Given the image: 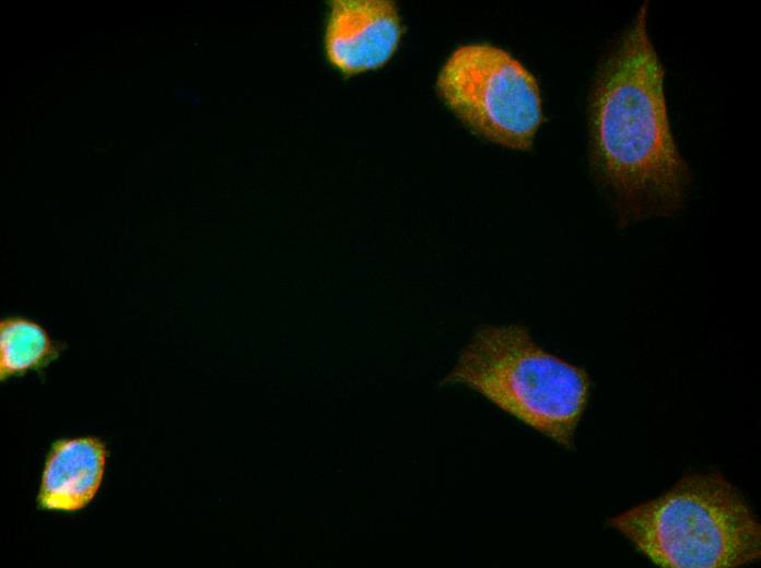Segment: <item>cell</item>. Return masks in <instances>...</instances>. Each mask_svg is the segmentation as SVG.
<instances>
[{"mask_svg": "<svg viewBox=\"0 0 761 568\" xmlns=\"http://www.w3.org/2000/svg\"><path fill=\"white\" fill-rule=\"evenodd\" d=\"M402 26L395 2L332 0L324 48L328 62L344 75L383 67L400 42Z\"/></svg>", "mask_w": 761, "mask_h": 568, "instance_id": "cell-5", "label": "cell"}, {"mask_svg": "<svg viewBox=\"0 0 761 568\" xmlns=\"http://www.w3.org/2000/svg\"><path fill=\"white\" fill-rule=\"evenodd\" d=\"M436 91L476 134L511 150L532 147L543 121L540 86L506 50L487 44L457 48L440 71Z\"/></svg>", "mask_w": 761, "mask_h": 568, "instance_id": "cell-4", "label": "cell"}, {"mask_svg": "<svg viewBox=\"0 0 761 568\" xmlns=\"http://www.w3.org/2000/svg\"><path fill=\"white\" fill-rule=\"evenodd\" d=\"M107 449L95 437L55 441L47 454L38 489L42 509L75 512L95 498L105 473Z\"/></svg>", "mask_w": 761, "mask_h": 568, "instance_id": "cell-6", "label": "cell"}, {"mask_svg": "<svg viewBox=\"0 0 761 568\" xmlns=\"http://www.w3.org/2000/svg\"><path fill=\"white\" fill-rule=\"evenodd\" d=\"M66 344L50 336L36 320L19 313L0 320V380L40 374L59 358Z\"/></svg>", "mask_w": 761, "mask_h": 568, "instance_id": "cell-7", "label": "cell"}, {"mask_svg": "<svg viewBox=\"0 0 761 568\" xmlns=\"http://www.w3.org/2000/svg\"><path fill=\"white\" fill-rule=\"evenodd\" d=\"M648 8L644 1L608 46L587 100L590 174L621 227L679 212L691 181L671 128Z\"/></svg>", "mask_w": 761, "mask_h": 568, "instance_id": "cell-1", "label": "cell"}, {"mask_svg": "<svg viewBox=\"0 0 761 568\" xmlns=\"http://www.w3.org/2000/svg\"><path fill=\"white\" fill-rule=\"evenodd\" d=\"M440 384L478 393L566 450L592 390L585 368L542 347L520 323L478 327Z\"/></svg>", "mask_w": 761, "mask_h": 568, "instance_id": "cell-2", "label": "cell"}, {"mask_svg": "<svg viewBox=\"0 0 761 568\" xmlns=\"http://www.w3.org/2000/svg\"><path fill=\"white\" fill-rule=\"evenodd\" d=\"M607 524L662 568H737L761 558V524L719 472L684 475Z\"/></svg>", "mask_w": 761, "mask_h": 568, "instance_id": "cell-3", "label": "cell"}]
</instances>
